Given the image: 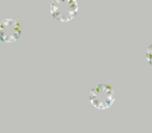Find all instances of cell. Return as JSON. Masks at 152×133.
<instances>
[{
  "label": "cell",
  "mask_w": 152,
  "mask_h": 133,
  "mask_svg": "<svg viewBox=\"0 0 152 133\" xmlns=\"http://www.w3.org/2000/svg\"><path fill=\"white\" fill-rule=\"evenodd\" d=\"M115 89L112 84L100 82L92 87L89 94L91 104L98 109H107L115 102Z\"/></svg>",
  "instance_id": "cell-1"
},
{
  "label": "cell",
  "mask_w": 152,
  "mask_h": 133,
  "mask_svg": "<svg viewBox=\"0 0 152 133\" xmlns=\"http://www.w3.org/2000/svg\"><path fill=\"white\" fill-rule=\"evenodd\" d=\"M78 13V3L75 0H55L50 4V14L59 22H68L74 19Z\"/></svg>",
  "instance_id": "cell-2"
},
{
  "label": "cell",
  "mask_w": 152,
  "mask_h": 133,
  "mask_svg": "<svg viewBox=\"0 0 152 133\" xmlns=\"http://www.w3.org/2000/svg\"><path fill=\"white\" fill-rule=\"evenodd\" d=\"M22 25L15 18H5L0 21V41L12 43L20 38Z\"/></svg>",
  "instance_id": "cell-3"
},
{
  "label": "cell",
  "mask_w": 152,
  "mask_h": 133,
  "mask_svg": "<svg viewBox=\"0 0 152 133\" xmlns=\"http://www.w3.org/2000/svg\"><path fill=\"white\" fill-rule=\"evenodd\" d=\"M145 58H146V60L148 61V63L152 65V43L147 47V49H146Z\"/></svg>",
  "instance_id": "cell-4"
}]
</instances>
